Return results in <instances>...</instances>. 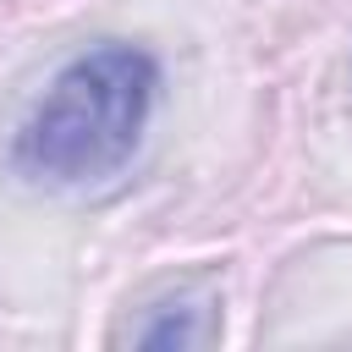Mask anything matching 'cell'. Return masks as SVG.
Listing matches in <instances>:
<instances>
[{"mask_svg": "<svg viewBox=\"0 0 352 352\" xmlns=\"http://www.w3.org/2000/svg\"><path fill=\"white\" fill-rule=\"evenodd\" d=\"M160 66L148 50L104 38L72 55L11 138L16 176L38 187H94L126 170L154 110Z\"/></svg>", "mask_w": 352, "mask_h": 352, "instance_id": "cell-1", "label": "cell"}]
</instances>
